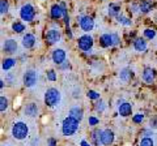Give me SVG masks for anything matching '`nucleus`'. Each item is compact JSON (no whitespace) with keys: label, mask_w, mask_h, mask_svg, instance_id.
I'll return each instance as SVG.
<instances>
[{"label":"nucleus","mask_w":157,"mask_h":146,"mask_svg":"<svg viewBox=\"0 0 157 146\" xmlns=\"http://www.w3.org/2000/svg\"><path fill=\"white\" fill-rule=\"evenodd\" d=\"M29 134V126L28 124L22 123V121H17L14 123L12 126V136L14 140H18V141H22L28 137Z\"/></svg>","instance_id":"nucleus-1"},{"label":"nucleus","mask_w":157,"mask_h":146,"mask_svg":"<svg viewBox=\"0 0 157 146\" xmlns=\"http://www.w3.org/2000/svg\"><path fill=\"white\" fill-rule=\"evenodd\" d=\"M78 129V120L71 118L68 116L63 120V124H62V132L64 136H72L73 133H76V130Z\"/></svg>","instance_id":"nucleus-2"},{"label":"nucleus","mask_w":157,"mask_h":146,"mask_svg":"<svg viewBox=\"0 0 157 146\" xmlns=\"http://www.w3.org/2000/svg\"><path fill=\"white\" fill-rule=\"evenodd\" d=\"M59 102H60V91L55 89V87L47 89V91L45 93V103L48 107H54V106H56Z\"/></svg>","instance_id":"nucleus-3"},{"label":"nucleus","mask_w":157,"mask_h":146,"mask_svg":"<svg viewBox=\"0 0 157 146\" xmlns=\"http://www.w3.org/2000/svg\"><path fill=\"white\" fill-rule=\"evenodd\" d=\"M20 17L26 22H32L34 17H36V11H34V8L30 4H24L21 9H20Z\"/></svg>","instance_id":"nucleus-4"},{"label":"nucleus","mask_w":157,"mask_h":146,"mask_svg":"<svg viewBox=\"0 0 157 146\" xmlns=\"http://www.w3.org/2000/svg\"><path fill=\"white\" fill-rule=\"evenodd\" d=\"M37 80H38V75L34 69H28L24 73V85L26 87H33L37 84Z\"/></svg>","instance_id":"nucleus-5"},{"label":"nucleus","mask_w":157,"mask_h":146,"mask_svg":"<svg viewBox=\"0 0 157 146\" xmlns=\"http://www.w3.org/2000/svg\"><path fill=\"white\" fill-rule=\"evenodd\" d=\"M93 47V38L89 35V34H85L78 38V48L82 51H89Z\"/></svg>","instance_id":"nucleus-6"},{"label":"nucleus","mask_w":157,"mask_h":146,"mask_svg":"<svg viewBox=\"0 0 157 146\" xmlns=\"http://www.w3.org/2000/svg\"><path fill=\"white\" fill-rule=\"evenodd\" d=\"M80 27H81L84 31H90V30H93V27H94V21H93V18L89 17V16L81 17V18H80Z\"/></svg>","instance_id":"nucleus-7"},{"label":"nucleus","mask_w":157,"mask_h":146,"mask_svg":"<svg viewBox=\"0 0 157 146\" xmlns=\"http://www.w3.org/2000/svg\"><path fill=\"white\" fill-rule=\"evenodd\" d=\"M60 39V31L56 30V29H51L48 30L46 34V41L48 42V45H55Z\"/></svg>","instance_id":"nucleus-8"},{"label":"nucleus","mask_w":157,"mask_h":146,"mask_svg":"<svg viewBox=\"0 0 157 146\" xmlns=\"http://www.w3.org/2000/svg\"><path fill=\"white\" fill-rule=\"evenodd\" d=\"M113 141H114V133H113L110 129L102 130V133H101V144L104 146H109V145L113 144Z\"/></svg>","instance_id":"nucleus-9"},{"label":"nucleus","mask_w":157,"mask_h":146,"mask_svg":"<svg viewBox=\"0 0 157 146\" xmlns=\"http://www.w3.org/2000/svg\"><path fill=\"white\" fill-rule=\"evenodd\" d=\"M3 51L6 53H16L17 51V42L14 39H7L4 41V45H3Z\"/></svg>","instance_id":"nucleus-10"},{"label":"nucleus","mask_w":157,"mask_h":146,"mask_svg":"<svg viewBox=\"0 0 157 146\" xmlns=\"http://www.w3.org/2000/svg\"><path fill=\"white\" fill-rule=\"evenodd\" d=\"M52 60H54L55 64H62V63L66 60V51L60 50V48L55 50L52 52Z\"/></svg>","instance_id":"nucleus-11"},{"label":"nucleus","mask_w":157,"mask_h":146,"mask_svg":"<svg viewBox=\"0 0 157 146\" xmlns=\"http://www.w3.org/2000/svg\"><path fill=\"white\" fill-rule=\"evenodd\" d=\"M24 114L25 116H29V118H34V116H37L38 114V107L36 103H29L24 107Z\"/></svg>","instance_id":"nucleus-12"},{"label":"nucleus","mask_w":157,"mask_h":146,"mask_svg":"<svg viewBox=\"0 0 157 146\" xmlns=\"http://www.w3.org/2000/svg\"><path fill=\"white\" fill-rule=\"evenodd\" d=\"M36 43V37L33 34H26V35L22 37V46L25 48H32Z\"/></svg>","instance_id":"nucleus-13"},{"label":"nucleus","mask_w":157,"mask_h":146,"mask_svg":"<svg viewBox=\"0 0 157 146\" xmlns=\"http://www.w3.org/2000/svg\"><path fill=\"white\" fill-rule=\"evenodd\" d=\"M100 42L104 47L114 46V39H113V34H102L100 38Z\"/></svg>","instance_id":"nucleus-14"},{"label":"nucleus","mask_w":157,"mask_h":146,"mask_svg":"<svg viewBox=\"0 0 157 146\" xmlns=\"http://www.w3.org/2000/svg\"><path fill=\"white\" fill-rule=\"evenodd\" d=\"M143 80L147 82V84H152L155 80V72L152 68H145L143 72Z\"/></svg>","instance_id":"nucleus-15"},{"label":"nucleus","mask_w":157,"mask_h":146,"mask_svg":"<svg viewBox=\"0 0 157 146\" xmlns=\"http://www.w3.org/2000/svg\"><path fill=\"white\" fill-rule=\"evenodd\" d=\"M119 115H122V116H130L131 115V112H132V106L130 104V103H123V104H121L119 106Z\"/></svg>","instance_id":"nucleus-16"},{"label":"nucleus","mask_w":157,"mask_h":146,"mask_svg":"<svg viewBox=\"0 0 157 146\" xmlns=\"http://www.w3.org/2000/svg\"><path fill=\"white\" fill-rule=\"evenodd\" d=\"M63 16V8L62 5H58V4H55V5L51 7V17L55 18V20H59Z\"/></svg>","instance_id":"nucleus-17"},{"label":"nucleus","mask_w":157,"mask_h":146,"mask_svg":"<svg viewBox=\"0 0 157 146\" xmlns=\"http://www.w3.org/2000/svg\"><path fill=\"white\" fill-rule=\"evenodd\" d=\"M70 116H71V118H73V119H76V120L80 121V120L82 119V110L80 108V107H77V106L72 107L71 111H70Z\"/></svg>","instance_id":"nucleus-18"},{"label":"nucleus","mask_w":157,"mask_h":146,"mask_svg":"<svg viewBox=\"0 0 157 146\" xmlns=\"http://www.w3.org/2000/svg\"><path fill=\"white\" fill-rule=\"evenodd\" d=\"M134 46H135V50L139 52H143L147 50V42L144 39H141V38H137L134 43Z\"/></svg>","instance_id":"nucleus-19"},{"label":"nucleus","mask_w":157,"mask_h":146,"mask_svg":"<svg viewBox=\"0 0 157 146\" xmlns=\"http://www.w3.org/2000/svg\"><path fill=\"white\" fill-rule=\"evenodd\" d=\"M151 9H152V3L149 2V0H143V2L140 3V5H139V11L140 12L147 13V12H149Z\"/></svg>","instance_id":"nucleus-20"},{"label":"nucleus","mask_w":157,"mask_h":146,"mask_svg":"<svg viewBox=\"0 0 157 146\" xmlns=\"http://www.w3.org/2000/svg\"><path fill=\"white\" fill-rule=\"evenodd\" d=\"M14 64H16V60L11 59V57H8V59H4L3 60L2 68H3V71H8V69H11L12 67H14Z\"/></svg>","instance_id":"nucleus-21"},{"label":"nucleus","mask_w":157,"mask_h":146,"mask_svg":"<svg viewBox=\"0 0 157 146\" xmlns=\"http://www.w3.org/2000/svg\"><path fill=\"white\" fill-rule=\"evenodd\" d=\"M12 29H13L14 33H22L24 30H25V25L17 21V22H14L13 25H12Z\"/></svg>","instance_id":"nucleus-22"},{"label":"nucleus","mask_w":157,"mask_h":146,"mask_svg":"<svg viewBox=\"0 0 157 146\" xmlns=\"http://www.w3.org/2000/svg\"><path fill=\"white\" fill-rule=\"evenodd\" d=\"M119 7L115 5V4H110V7H109V14L110 16H119Z\"/></svg>","instance_id":"nucleus-23"},{"label":"nucleus","mask_w":157,"mask_h":146,"mask_svg":"<svg viewBox=\"0 0 157 146\" xmlns=\"http://www.w3.org/2000/svg\"><path fill=\"white\" fill-rule=\"evenodd\" d=\"M8 8H9L8 0H2V2H0V13L6 14L8 12Z\"/></svg>","instance_id":"nucleus-24"},{"label":"nucleus","mask_w":157,"mask_h":146,"mask_svg":"<svg viewBox=\"0 0 157 146\" xmlns=\"http://www.w3.org/2000/svg\"><path fill=\"white\" fill-rule=\"evenodd\" d=\"M7 107H8V99L6 98V97H0V111L2 112H4V111L7 110Z\"/></svg>","instance_id":"nucleus-25"},{"label":"nucleus","mask_w":157,"mask_h":146,"mask_svg":"<svg viewBox=\"0 0 157 146\" xmlns=\"http://www.w3.org/2000/svg\"><path fill=\"white\" fill-rule=\"evenodd\" d=\"M118 22L122 24V25H124V26H130L132 24V21L130 20V18H127L124 16H118Z\"/></svg>","instance_id":"nucleus-26"},{"label":"nucleus","mask_w":157,"mask_h":146,"mask_svg":"<svg viewBox=\"0 0 157 146\" xmlns=\"http://www.w3.org/2000/svg\"><path fill=\"white\" fill-rule=\"evenodd\" d=\"M144 37L147 38V39H153V38L156 37V31L153 30V29H145L144 30Z\"/></svg>","instance_id":"nucleus-27"},{"label":"nucleus","mask_w":157,"mask_h":146,"mask_svg":"<svg viewBox=\"0 0 157 146\" xmlns=\"http://www.w3.org/2000/svg\"><path fill=\"white\" fill-rule=\"evenodd\" d=\"M140 146H155L153 140L149 138V137H144L143 140L140 141Z\"/></svg>","instance_id":"nucleus-28"},{"label":"nucleus","mask_w":157,"mask_h":146,"mask_svg":"<svg viewBox=\"0 0 157 146\" xmlns=\"http://www.w3.org/2000/svg\"><path fill=\"white\" fill-rule=\"evenodd\" d=\"M88 98H90V99H98V98H100V94L96 93V91H93V90H89V91H88Z\"/></svg>","instance_id":"nucleus-29"},{"label":"nucleus","mask_w":157,"mask_h":146,"mask_svg":"<svg viewBox=\"0 0 157 146\" xmlns=\"http://www.w3.org/2000/svg\"><path fill=\"white\" fill-rule=\"evenodd\" d=\"M47 80H50V81H55V80H56V75H55V72H54V71H48V72H47Z\"/></svg>","instance_id":"nucleus-30"},{"label":"nucleus","mask_w":157,"mask_h":146,"mask_svg":"<svg viewBox=\"0 0 157 146\" xmlns=\"http://www.w3.org/2000/svg\"><path fill=\"white\" fill-rule=\"evenodd\" d=\"M143 119H144V115L143 114H136L134 116V123H141Z\"/></svg>","instance_id":"nucleus-31"},{"label":"nucleus","mask_w":157,"mask_h":146,"mask_svg":"<svg viewBox=\"0 0 157 146\" xmlns=\"http://www.w3.org/2000/svg\"><path fill=\"white\" fill-rule=\"evenodd\" d=\"M97 124H98V119L89 118V125H97Z\"/></svg>","instance_id":"nucleus-32"},{"label":"nucleus","mask_w":157,"mask_h":146,"mask_svg":"<svg viewBox=\"0 0 157 146\" xmlns=\"http://www.w3.org/2000/svg\"><path fill=\"white\" fill-rule=\"evenodd\" d=\"M96 110H97V111H102V110H104V103H102V102L97 103V104H96Z\"/></svg>","instance_id":"nucleus-33"},{"label":"nucleus","mask_w":157,"mask_h":146,"mask_svg":"<svg viewBox=\"0 0 157 146\" xmlns=\"http://www.w3.org/2000/svg\"><path fill=\"white\" fill-rule=\"evenodd\" d=\"M127 72H128V71H127V69H123V71H122V75H121V76H122V77H123V78H124V80L127 78V76H128V73H127Z\"/></svg>","instance_id":"nucleus-34"},{"label":"nucleus","mask_w":157,"mask_h":146,"mask_svg":"<svg viewBox=\"0 0 157 146\" xmlns=\"http://www.w3.org/2000/svg\"><path fill=\"white\" fill-rule=\"evenodd\" d=\"M56 145V142H55V140H50V141H48V146H55Z\"/></svg>","instance_id":"nucleus-35"},{"label":"nucleus","mask_w":157,"mask_h":146,"mask_svg":"<svg viewBox=\"0 0 157 146\" xmlns=\"http://www.w3.org/2000/svg\"><path fill=\"white\" fill-rule=\"evenodd\" d=\"M81 146H90V145L88 144L86 141H81Z\"/></svg>","instance_id":"nucleus-36"},{"label":"nucleus","mask_w":157,"mask_h":146,"mask_svg":"<svg viewBox=\"0 0 157 146\" xmlns=\"http://www.w3.org/2000/svg\"><path fill=\"white\" fill-rule=\"evenodd\" d=\"M0 87H2V89L4 87V81H0Z\"/></svg>","instance_id":"nucleus-37"},{"label":"nucleus","mask_w":157,"mask_h":146,"mask_svg":"<svg viewBox=\"0 0 157 146\" xmlns=\"http://www.w3.org/2000/svg\"><path fill=\"white\" fill-rule=\"evenodd\" d=\"M4 146H6V145H4Z\"/></svg>","instance_id":"nucleus-38"}]
</instances>
